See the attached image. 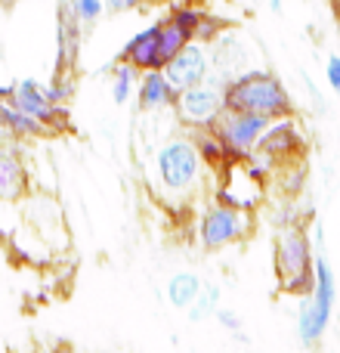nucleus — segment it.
<instances>
[{"instance_id": "nucleus-21", "label": "nucleus", "mask_w": 340, "mask_h": 353, "mask_svg": "<svg viewBox=\"0 0 340 353\" xmlns=\"http://www.w3.org/2000/svg\"><path fill=\"white\" fill-rule=\"evenodd\" d=\"M325 78H328L331 90H334L340 99V56H328V62H325Z\"/></svg>"}, {"instance_id": "nucleus-11", "label": "nucleus", "mask_w": 340, "mask_h": 353, "mask_svg": "<svg viewBox=\"0 0 340 353\" xmlns=\"http://www.w3.org/2000/svg\"><path fill=\"white\" fill-rule=\"evenodd\" d=\"M121 62L134 65L136 72H152V68H164L161 59V25H149V28L136 31L121 50Z\"/></svg>"}, {"instance_id": "nucleus-5", "label": "nucleus", "mask_w": 340, "mask_h": 353, "mask_svg": "<svg viewBox=\"0 0 340 353\" xmlns=\"http://www.w3.org/2000/svg\"><path fill=\"white\" fill-rule=\"evenodd\" d=\"M173 109H176V118L182 124H189V128H195V130L211 128L220 118V112L226 109V81L220 74L207 72V78L201 84L176 90Z\"/></svg>"}, {"instance_id": "nucleus-23", "label": "nucleus", "mask_w": 340, "mask_h": 353, "mask_svg": "<svg viewBox=\"0 0 340 353\" xmlns=\"http://www.w3.org/2000/svg\"><path fill=\"white\" fill-rule=\"evenodd\" d=\"M217 319L226 325V329H232V332L238 329V316H235V313H229V310H220V307H217Z\"/></svg>"}, {"instance_id": "nucleus-12", "label": "nucleus", "mask_w": 340, "mask_h": 353, "mask_svg": "<svg viewBox=\"0 0 340 353\" xmlns=\"http://www.w3.org/2000/svg\"><path fill=\"white\" fill-rule=\"evenodd\" d=\"M136 97H140V109L142 112H158L173 105L176 99V87L167 81V74L161 68L152 72H140V84H136Z\"/></svg>"}, {"instance_id": "nucleus-8", "label": "nucleus", "mask_w": 340, "mask_h": 353, "mask_svg": "<svg viewBox=\"0 0 340 353\" xmlns=\"http://www.w3.org/2000/svg\"><path fill=\"white\" fill-rule=\"evenodd\" d=\"M266 124H269L266 118L251 115V112L223 109L217 121L211 124V130L226 143V149H229L235 159H248V155H254L257 140H260V134L266 130Z\"/></svg>"}, {"instance_id": "nucleus-16", "label": "nucleus", "mask_w": 340, "mask_h": 353, "mask_svg": "<svg viewBox=\"0 0 340 353\" xmlns=\"http://www.w3.org/2000/svg\"><path fill=\"white\" fill-rule=\"evenodd\" d=\"M158 25H161V59H164V65H167L189 41H195V34L182 22H176L173 16H167L164 22H158Z\"/></svg>"}, {"instance_id": "nucleus-6", "label": "nucleus", "mask_w": 340, "mask_h": 353, "mask_svg": "<svg viewBox=\"0 0 340 353\" xmlns=\"http://www.w3.org/2000/svg\"><path fill=\"white\" fill-rule=\"evenodd\" d=\"M248 230H251L248 211L217 201V205H211L204 214H201L198 242L204 245L207 251H220V248H229V245L238 242V239H244Z\"/></svg>"}, {"instance_id": "nucleus-7", "label": "nucleus", "mask_w": 340, "mask_h": 353, "mask_svg": "<svg viewBox=\"0 0 340 353\" xmlns=\"http://www.w3.org/2000/svg\"><path fill=\"white\" fill-rule=\"evenodd\" d=\"M304 149H306L304 128L288 115V118H275V121L266 124V130L260 134L254 152L273 168V165H291L294 159L304 155Z\"/></svg>"}, {"instance_id": "nucleus-18", "label": "nucleus", "mask_w": 340, "mask_h": 353, "mask_svg": "<svg viewBox=\"0 0 340 353\" xmlns=\"http://www.w3.org/2000/svg\"><path fill=\"white\" fill-rule=\"evenodd\" d=\"M136 84H140V72L118 59V65L111 68V99H115L118 105H124L130 99V93L136 90Z\"/></svg>"}, {"instance_id": "nucleus-15", "label": "nucleus", "mask_w": 340, "mask_h": 353, "mask_svg": "<svg viewBox=\"0 0 340 353\" xmlns=\"http://www.w3.org/2000/svg\"><path fill=\"white\" fill-rule=\"evenodd\" d=\"M195 146H198L201 161H204L207 168H213V171H220V168H226L229 161H235V155L226 149V143L220 140L211 128H201V134L195 137Z\"/></svg>"}, {"instance_id": "nucleus-25", "label": "nucleus", "mask_w": 340, "mask_h": 353, "mask_svg": "<svg viewBox=\"0 0 340 353\" xmlns=\"http://www.w3.org/2000/svg\"><path fill=\"white\" fill-rule=\"evenodd\" d=\"M334 6H337V12H340V0H334Z\"/></svg>"}, {"instance_id": "nucleus-4", "label": "nucleus", "mask_w": 340, "mask_h": 353, "mask_svg": "<svg viewBox=\"0 0 340 353\" xmlns=\"http://www.w3.org/2000/svg\"><path fill=\"white\" fill-rule=\"evenodd\" d=\"M334 298H337L334 270H331L328 257L319 254L316 257V288H312V294L300 298V310H297V335L304 347H316L322 341L325 329L331 323V313H334Z\"/></svg>"}, {"instance_id": "nucleus-10", "label": "nucleus", "mask_w": 340, "mask_h": 353, "mask_svg": "<svg viewBox=\"0 0 340 353\" xmlns=\"http://www.w3.org/2000/svg\"><path fill=\"white\" fill-rule=\"evenodd\" d=\"M161 72L167 74V81L176 90H186V87H195L207 78V72H211V53L204 50L201 41H189Z\"/></svg>"}, {"instance_id": "nucleus-22", "label": "nucleus", "mask_w": 340, "mask_h": 353, "mask_svg": "<svg viewBox=\"0 0 340 353\" xmlns=\"http://www.w3.org/2000/svg\"><path fill=\"white\" fill-rule=\"evenodd\" d=\"M146 0H105V10L111 12H127V10H136V6H142Z\"/></svg>"}, {"instance_id": "nucleus-1", "label": "nucleus", "mask_w": 340, "mask_h": 353, "mask_svg": "<svg viewBox=\"0 0 340 353\" xmlns=\"http://www.w3.org/2000/svg\"><path fill=\"white\" fill-rule=\"evenodd\" d=\"M226 109L251 112V115H260L266 121L294 115L288 87L266 68H248V72L235 74L226 84Z\"/></svg>"}, {"instance_id": "nucleus-24", "label": "nucleus", "mask_w": 340, "mask_h": 353, "mask_svg": "<svg viewBox=\"0 0 340 353\" xmlns=\"http://www.w3.org/2000/svg\"><path fill=\"white\" fill-rule=\"evenodd\" d=\"M269 10H273V12H281V0H269Z\"/></svg>"}, {"instance_id": "nucleus-20", "label": "nucleus", "mask_w": 340, "mask_h": 353, "mask_svg": "<svg viewBox=\"0 0 340 353\" xmlns=\"http://www.w3.org/2000/svg\"><path fill=\"white\" fill-rule=\"evenodd\" d=\"M217 298H220V292L217 288H201V294L192 301V310H189V319L192 323H201V319H207L211 313H217Z\"/></svg>"}, {"instance_id": "nucleus-9", "label": "nucleus", "mask_w": 340, "mask_h": 353, "mask_svg": "<svg viewBox=\"0 0 340 353\" xmlns=\"http://www.w3.org/2000/svg\"><path fill=\"white\" fill-rule=\"evenodd\" d=\"M0 99L12 103L16 109L28 112V115L41 118L50 130H53L59 121H65V105H53V103H50L47 90H43L37 81H19V84L6 87V90H0Z\"/></svg>"}, {"instance_id": "nucleus-3", "label": "nucleus", "mask_w": 340, "mask_h": 353, "mask_svg": "<svg viewBox=\"0 0 340 353\" xmlns=\"http://www.w3.org/2000/svg\"><path fill=\"white\" fill-rule=\"evenodd\" d=\"M155 171L170 199H189L198 189L201 174H204V161L198 155V146L192 140H167L155 155Z\"/></svg>"}, {"instance_id": "nucleus-2", "label": "nucleus", "mask_w": 340, "mask_h": 353, "mask_svg": "<svg viewBox=\"0 0 340 353\" xmlns=\"http://www.w3.org/2000/svg\"><path fill=\"white\" fill-rule=\"evenodd\" d=\"M273 261L281 294H291V298L312 294V288H316V254H312V242L304 226L288 223L275 236Z\"/></svg>"}, {"instance_id": "nucleus-19", "label": "nucleus", "mask_w": 340, "mask_h": 353, "mask_svg": "<svg viewBox=\"0 0 340 353\" xmlns=\"http://www.w3.org/2000/svg\"><path fill=\"white\" fill-rule=\"evenodd\" d=\"M81 25H93L105 12V0H65Z\"/></svg>"}, {"instance_id": "nucleus-13", "label": "nucleus", "mask_w": 340, "mask_h": 353, "mask_svg": "<svg viewBox=\"0 0 340 353\" xmlns=\"http://www.w3.org/2000/svg\"><path fill=\"white\" fill-rule=\"evenodd\" d=\"M25 192H28L25 165L10 149H0V201H19Z\"/></svg>"}, {"instance_id": "nucleus-17", "label": "nucleus", "mask_w": 340, "mask_h": 353, "mask_svg": "<svg viewBox=\"0 0 340 353\" xmlns=\"http://www.w3.org/2000/svg\"><path fill=\"white\" fill-rule=\"evenodd\" d=\"M201 294V279L195 273H176L170 276L167 282V301L173 307H180V310H186V307H192V301Z\"/></svg>"}, {"instance_id": "nucleus-14", "label": "nucleus", "mask_w": 340, "mask_h": 353, "mask_svg": "<svg viewBox=\"0 0 340 353\" xmlns=\"http://www.w3.org/2000/svg\"><path fill=\"white\" fill-rule=\"evenodd\" d=\"M0 124H3L12 137H19V140H22V137H47L50 134V128L41 121V118L16 109V105L6 103V99H0Z\"/></svg>"}]
</instances>
